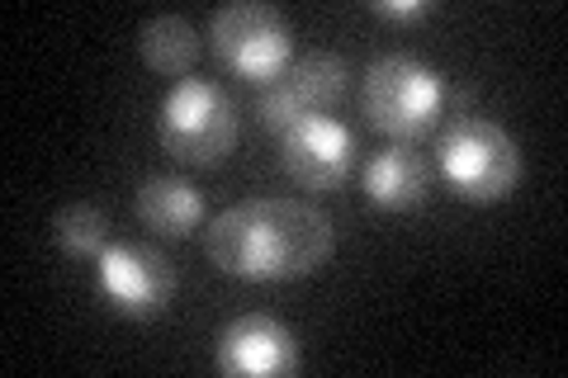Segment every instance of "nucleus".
Instances as JSON below:
<instances>
[{"mask_svg": "<svg viewBox=\"0 0 568 378\" xmlns=\"http://www.w3.org/2000/svg\"><path fill=\"white\" fill-rule=\"evenodd\" d=\"M332 218L298 200H246L223 208L204 232V256L246 284L304 279L332 260Z\"/></svg>", "mask_w": 568, "mask_h": 378, "instance_id": "1", "label": "nucleus"}, {"mask_svg": "<svg viewBox=\"0 0 568 378\" xmlns=\"http://www.w3.org/2000/svg\"><path fill=\"white\" fill-rule=\"evenodd\" d=\"M440 180L469 204H497L521 185V147L503 123L484 114H459L436 137Z\"/></svg>", "mask_w": 568, "mask_h": 378, "instance_id": "2", "label": "nucleus"}, {"mask_svg": "<svg viewBox=\"0 0 568 378\" xmlns=\"http://www.w3.org/2000/svg\"><path fill=\"white\" fill-rule=\"evenodd\" d=\"M446 104H450L446 76L417 58H407V52H388L361 81V110L369 119V129H379L394 142H417L426 133H436Z\"/></svg>", "mask_w": 568, "mask_h": 378, "instance_id": "3", "label": "nucleus"}, {"mask_svg": "<svg viewBox=\"0 0 568 378\" xmlns=\"http://www.w3.org/2000/svg\"><path fill=\"white\" fill-rule=\"evenodd\" d=\"M237 133H242V119L223 85L185 76L162 95L156 137L185 166H219V161H227V152L237 147Z\"/></svg>", "mask_w": 568, "mask_h": 378, "instance_id": "4", "label": "nucleus"}, {"mask_svg": "<svg viewBox=\"0 0 568 378\" xmlns=\"http://www.w3.org/2000/svg\"><path fill=\"white\" fill-rule=\"evenodd\" d=\"M209 48L219 52V62L227 71H237L242 81L271 85L284 76V67H290L294 29L275 6H265V0H233V6L213 10Z\"/></svg>", "mask_w": 568, "mask_h": 378, "instance_id": "5", "label": "nucleus"}, {"mask_svg": "<svg viewBox=\"0 0 568 378\" xmlns=\"http://www.w3.org/2000/svg\"><path fill=\"white\" fill-rule=\"evenodd\" d=\"M95 284H100L104 303H110L119 317L148 321V317H162L171 308V298H175V265L156 246L114 242V246L100 251Z\"/></svg>", "mask_w": 568, "mask_h": 378, "instance_id": "6", "label": "nucleus"}, {"mask_svg": "<svg viewBox=\"0 0 568 378\" xmlns=\"http://www.w3.org/2000/svg\"><path fill=\"white\" fill-rule=\"evenodd\" d=\"M346 81H351V71L336 52H308V58L284 67L280 81L261 85V123L280 137L298 119L332 114L346 95Z\"/></svg>", "mask_w": 568, "mask_h": 378, "instance_id": "7", "label": "nucleus"}, {"mask_svg": "<svg viewBox=\"0 0 568 378\" xmlns=\"http://www.w3.org/2000/svg\"><path fill=\"white\" fill-rule=\"evenodd\" d=\"M275 147H280V166L290 171V180H298L304 190H317V194L342 190L355 171V137L332 114L298 119L294 129H284L275 137Z\"/></svg>", "mask_w": 568, "mask_h": 378, "instance_id": "8", "label": "nucleus"}, {"mask_svg": "<svg viewBox=\"0 0 568 378\" xmlns=\"http://www.w3.org/2000/svg\"><path fill=\"white\" fill-rule=\"evenodd\" d=\"M219 369L237 378H280L298 369V340L271 313H246L219 336Z\"/></svg>", "mask_w": 568, "mask_h": 378, "instance_id": "9", "label": "nucleus"}, {"mask_svg": "<svg viewBox=\"0 0 568 378\" xmlns=\"http://www.w3.org/2000/svg\"><path fill=\"white\" fill-rule=\"evenodd\" d=\"M361 185L375 208L407 213V208L426 204V194H432V161L413 152V142H394V147H384L365 161Z\"/></svg>", "mask_w": 568, "mask_h": 378, "instance_id": "10", "label": "nucleus"}, {"mask_svg": "<svg viewBox=\"0 0 568 378\" xmlns=\"http://www.w3.org/2000/svg\"><path fill=\"white\" fill-rule=\"evenodd\" d=\"M138 218L148 232H156V237L181 242L204 223V200L185 175H152L148 185L138 190Z\"/></svg>", "mask_w": 568, "mask_h": 378, "instance_id": "11", "label": "nucleus"}, {"mask_svg": "<svg viewBox=\"0 0 568 378\" xmlns=\"http://www.w3.org/2000/svg\"><path fill=\"white\" fill-rule=\"evenodd\" d=\"M200 29H194L190 20H181V14H156V20H148L138 29V52L142 62H148L156 76H181L200 62Z\"/></svg>", "mask_w": 568, "mask_h": 378, "instance_id": "12", "label": "nucleus"}, {"mask_svg": "<svg viewBox=\"0 0 568 378\" xmlns=\"http://www.w3.org/2000/svg\"><path fill=\"white\" fill-rule=\"evenodd\" d=\"M52 242L71 260H100V251L110 246V218L95 204H67L52 213Z\"/></svg>", "mask_w": 568, "mask_h": 378, "instance_id": "13", "label": "nucleus"}, {"mask_svg": "<svg viewBox=\"0 0 568 378\" xmlns=\"http://www.w3.org/2000/svg\"><path fill=\"white\" fill-rule=\"evenodd\" d=\"M375 14H384V20H394V24H417L432 14V6H426V0H375Z\"/></svg>", "mask_w": 568, "mask_h": 378, "instance_id": "14", "label": "nucleus"}]
</instances>
